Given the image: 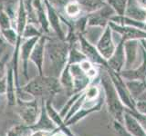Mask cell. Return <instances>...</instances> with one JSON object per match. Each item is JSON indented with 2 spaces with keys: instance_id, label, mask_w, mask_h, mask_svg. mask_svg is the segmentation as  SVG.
I'll return each mask as SVG.
<instances>
[{
  "instance_id": "1",
  "label": "cell",
  "mask_w": 146,
  "mask_h": 136,
  "mask_svg": "<svg viewBox=\"0 0 146 136\" xmlns=\"http://www.w3.org/2000/svg\"><path fill=\"white\" fill-rule=\"evenodd\" d=\"M70 47L61 39L47 37L45 44L43 75L59 78L68 63Z\"/></svg>"
},
{
  "instance_id": "2",
  "label": "cell",
  "mask_w": 146,
  "mask_h": 136,
  "mask_svg": "<svg viewBox=\"0 0 146 136\" xmlns=\"http://www.w3.org/2000/svg\"><path fill=\"white\" fill-rule=\"evenodd\" d=\"M100 84L104 91V101L107 104L108 112L113 120L123 124L125 106L122 104L111 76L107 73H104L100 76Z\"/></svg>"
},
{
  "instance_id": "3",
  "label": "cell",
  "mask_w": 146,
  "mask_h": 136,
  "mask_svg": "<svg viewBox=\"0 0 146 136\" xmlns=\"http://www.w3.org/2000/svg\"><path fill=\"white\" fill-rule=\"evenodd\" d=\"M62 86L58 78L39 75L38 77L30 80L21 89L33 97L44 95H55L61 90Z\"/></svg>"
},
{
  "instance_id": "4",
  "label": "cell",
  "mask_w": 146,
  "mask_h": 136,
  "mask_svg": "<svg viewBox=\"0 0 146 136\" xmlns=\"http://www.w3.org/2000/svg\"><path fill=\"white\" fill-rule=\"evenodd\" d=\"M97 50L105 60H109L115 51V44L113 41V36L111 35V28L110 26L102 33L100 38L97 42Z\"/></svg>"
},
{
  "instance_id": "5",
  "label": "cell",
  "mask_w": 146,
  "mask_h": 136,
  "mask_svg": "<svg viewBox=\"0 0 146 136\" xmlns=\"http://www.w3.org/2000/svg\"><path fill=\"white\" fill-rule=\"evenodd\" d=\"M45 7H46V11H47V16H48V20L50 29L54 31V33L56 34L58 38L64 40L65 39V34L61 27V16L59 15V13L53 7L44 0Z\"/></svg>"
},
{
  "instance_id": "6",
  "label": "cell",
  "mask_w": 146,
  "mask_h": 136,
  "mask_svg": "<svg viewBox=\"0 0 146 136\" xmlns=\"http://www.w3.org/2000/svg\"><path fill=\"white\" fill-rule=\"evenodd\" d=\"M29 127L33 131V133H35V131H48V133H53V131H57V126L55 125L53 121L48 116L47 110H46V105L44 102L42 103V105H41L38 121L36 122V124Z\"/></svg>"
},
{
  "instance_id": "7",
  "label": "cell",
  "mask_w": 146,
  "mask_h": 136,
  "mask_svg": "<svg viewBox=\"0 0 146 136\" xmlns=\"http://www.w3.org/2000/svg\"><path fill=\"white\" fill-rule=\"evenodd\" d=\"M79 42H80V50L87 59H89L90 61L93 63L106 65L105 59L100 56V54L99 53L97 48H95L94 45L92 44H90L83 35L79 36Z\"/></svg>"
},
{
  "instance_id": "8",
  "label": "cell",
  "mask_w": 146,
  "mask_h": 136,
  "mask_svg": "<svg viewBox=\"0 0 146 136\" xmlns=\"http://www.w3.org/2000/svg\"><path fill=\"white\" fill-rule=\"evenodd\" d=\"M34 102V101H33ZM33 102L22 103L19 115L24 124L27 126H31L38 121L40 111L38 108V104Z\"/></svg>"
},
{
  "instance_id": "9",
  "label": "cell",
  "mask_w": 146,
  "mask_h": 136,
  "mask_svg": "<svg viewBox=\"0 0 146 136\" xmlns=\"http://www.w3.org/2000/svg\"><path fill=\"white\" fill-rule=\"evenodd\" d=\"M47 40V36L45 35H41L36 43L30 54L29 60L34 63L38 68L39 75H43V63H44V54H45V44Z\"/></svg>"
},
{
  "instance_id": "10",
  "label": "cell",
  "mask_w": 146,
  "mask_h": 136,
  "mask_svg": "<svg viewBox=\"0 0 146 136\" xmlns=\"http://www.w3.org/2000/svg\"><path fill=\"white\" fill-rule=\"evenodd\" d=\"M38 38L39 37L25 39V42H23V44H21L19 48V56L22 62V72L27 79H29V75H27L29 71H27V68H29V61L30 59V54L36 43L38 42Z\"/></svg>"
},
{
  "instance_id": "11",
  "label": "cell",
  "mask_w": 146,
  "mask_h": 136,
  "mask_svg": "<svg viewBox=\"0 0 146 136\" xmlns=\"http://www.w3.org/2000/svg\"><path fill=\"white\" fill-rule=\"evenodd\" d=\"M124 83L135 103L137 102L146 101V84L144 82L141 80H128Z\"/></svg>"
},
{
  "instance_id": "12",
  "label": "cell",
  "mask_w": 146,
  "mask_h": 136,
  "mask_svg": "<svg viewBox=\"0 0 146 136\" xmlns=\"http://www.w3.org/2000/svg\"><path fill=\"white\" fill-rule=\"evenodd\" d=\"M45 105H46V110H47L48 116L50 117V119L53 121L55 125L57 126V129L59 131L63 133L66 136H75L71 133V131L68 128V126L66 125L65 121H64V119L60 116L59 112H57L56 109L53 107L51 101L48 100V101L45 103Z\"/></svg>"
},
{
  "instance_id": "13",
  "label": "cell",
  "mask_w": 146,
  "mask_h": 136,
  "mask_svg": "<svg viewBox=\"0 0 146 136\" xmlns=\"http://www.w3.org/2000/svg\"><path fill=\"white\" fill-rule=\"evenodd\" d=\"M123 126L133 136H146V131L141 124L138 119L131 112L125 110L123 115Z\"/></svg>"
},
{
  "instance_id": "14",
  "label": "cell",
  "mask_w": 146,
  "mask_h": 136,
  "mask_svg": "<svg viewBox=\"0 0 146 136\" xmlns=\"http://www.w3.org/2000/svg\"><path fill=\"white\" fill-rule=\"evenodd\" d=\"M125 65V56H124V48H123V42L118 44L111 57L108 60V66L110 70L120 74L122 68Z\"/></svg>"
},
{
  "instance_id": "15",
  "label": "cell",
  "mask_w": 146,
  "mask_h": 136,
  "mask_svg": "<svg viewBox=\"0 0 146 136\" xmlns=\"http://www.w3.org/2000/svg\"><path fill=\"white\" fill-rule=\"evenodd\" d=\"M110 26L113 30L117 31L118 33L122 35L123 39H131V40H136L141 38H146V32L143 31V29L137 28V27L132 26H126L122 27L120 26H115L112 23H110Z\"/></svg>"
},
{
  "instance_id": "16",
  "label": "cell",
  "mask_w": 146,
  "mask_h": 136,
  "mask_svg": "<svg viewBox=\"0 0 146 136\" xmlns=\"http://www.w3.org/2000/svg\"><path fill=\"white\" fill-rule=\"evenodd\" d=\"M17 84L15 82V75H14V69L10 66L7 68V100L8 105L13 106L17 103Z\"/></svg>"
},
{
  "instance_id": "17",
  "label": "cell",
  "mask_w": 146,
  "mask_h": 136,
  "mask_svg": "<svg viewBox=\"0 0 146 136\" xmlns=\"http://www.w3.org/2000/svg\"><path fill=\"white\" fill-rule=\"evenodd\" d=\"M125 66L124 70L134 69L137 61V42L136 40H130L125 44Z\"/></svg>"
},
{
  "instance_id": "18",
  "label": "cell",
  "mask_w": 146,
  "mask_h": 136,
  "mask_svg": "<svg viewBox=\"0 0 146 136\" xmlns=\"http://www.w3.org/2000/svg\"><path fill=\"white\" fill-rule=\"evenodd\" d=\"M124 15L131 19L140 22H146V11L143 8H141L136 2L134 3L132 1H129L127 3Z\"/></svg>"
},
{
  "instance_id": "19",
  "label": "cell",
  "mask_w": 146,
  "mask_h": 136,
  "mask_svg": "<svg viewBox=\"0 0 146 136\" xmlns=\"http://www.w3.org/2000/svg\"><path fill=\"white\" fill-rule=\"evenodd\" d=\"M120 75L121 77L127 80H141L146 78V56H144L143 62L139 67H136L135 69L123 70L121 71Z\"/></svg>"
},
{
  "instance_id": "20",
  "label": "cell",
  "mask_w": 146,
  "mask_h": 136,
  "mask_svg": "<svg viewBox=\"0 0 146 136\" xmlns=\"http://www.w3.org/2000/svg\"><path fill=\"white\" fill-rule=\"evenodd\" d=\"M103 104H100V105L93 107V108H85V107H81L79 111H78L74 115H73L71 118H70L67 122H66V125L70 127L72 124H77L78 122H80V120H82L83 118H85L86 116H88L90 113H92L94 112H98L100 109L102 108Z\"/></svg>"
},
{
  "instance_id": "21",
  "label": "cell",
  "mask_w": 146,
  "mask_h": 136,
  "mask_svg": "<svg viewBox=\"0 0 146 136\" xmlns=\"http://www.w3.org/2000/svg\"><path fill=\"white\" fill-rule=\"evenodd\" d=\"M86 12H95L106 5L104 0H75Z\"/></svg>"
},
{
  "instance_id": "22",
  "label": "cell",
  "mask_w": 146,
  "mask_h": 136,
  "mask_svg": "<svg viewBox=\"0 0 146 136\" xmlns=\"http://www.w3.org/2000/svg\"><path fill=\"white\" fill-rule=\"evenodd\" d=\"M82 11V9L80 7V6L79 5L77 1H73V0H70L67 5L64 7V10L63 13L68 17H70V18H76V17H79L80 16V13Z\"/></svg>"
},
{
  "instance_id": "23",
  "label": "cell",
  "mask_w": 146,
  "mask_h": 136,
  "mask_svg": "<svg viewBox=\"0 0 146 136\" xmlns=\"http://www.w3.org/2000/svg\"><path fill=\"white\" fill-rule=\"evenodd\" d=\"M43 32L41 31L40 27L35 24H31V23H27L24 32H23L22 37L23 39H29V38H35V37H40L43 35Z\"/></svg>"
},
{
  "instance_id": "24",
  "label": "cell",
  "mask_w": 146,
  "mask_h": 136,
  "mask_svg": "<svg viewBox=\"0 0 146 136\" xmlns=\"http://www.w3.org/2000/svg\"><path fill=\"white\" fill-rule=\"evenodd\" d=\"M0 35H1V37L6 41L7 44L13 45L14 47L16 46V44L17 43V30L14 28V27L7 29V30L0 31Z\"/></svg>"
},
{
  "instance_id": "25",
  "label": "cell",
  "mask_w": 146,
  "mask_h": 136,
  "mask_svg": "<svg viewBox=\"0 0 146 136\" xmlns=\"http://www.w3.org/2000/svg\"><path fill=\"white\" fill-rule=\"evenodd\" d=\"M33 133V131L27 125H17L7 131V136H29Z\"/></svg>"
},
{
  "instance_id": "26",
  "label": "cell",
  "mask_w": 146,
  "mask_h": 136,
  "mask_svg": "<svg viewBox=\"0 0 146 136\" xmlns=\"http://www.w3.org/2000/svg\"><path fill=\"white\" fill-rule=\"evenodd\" d=\"M103 33V27L100 26H90V29H88V33H87V40L89 41L90 44H96L97 41L100 38Z\"/></svg>"
},
{
  "instance_id": "27",
  "label": "cell",
  "mask_w": 146,
  "mask_h": 136,
  "mask_svg": "<svg viewBox=\"0 0 146 136\" xmlns=\"http://www.w3.org/2000/svg\"><path fill=\"white\" fill-rule=\"evenodd\" d=\"M107 2L118 16H124L128 0H107Z\"/></svg>"
},
{
  "instance_id": "28",
  "label": "cell",
  "mask_w": 146,
  "mask_h": 136,
  "mask_svg": "<svg viewBox=\"0 0 146 136\" xmlns=\"http://www.w3.org/2000/svg\"><path fill=\"white\" fill-rule=\"evenodd\" d=\"M100 89L98 87L97 85L91 84L89 85L84 90V95H85V100L87 101H94L97 100L100 96Z\"/></svg>"
},
{
  "instance_id": "29",
  "label": "cell",
  "mask_w": 146,
  "mask_h": 136,
  "mask_svg": "<svg viewBox=\"0 0 146 136\" xmlns=\"http://www.w3.org/2000/svg\"><path fill=\"white\" fill-rule=\"evenodd\" d=\"M83 92L84 91H82V92H80V93H77V94H72L71 96H70V98L68 100V101L66 102V103L64 104V106L59 110V114H60V116L63 118H65L66 117V115L68 114V111L70 110V108L72 107V105L74 104V103L77 101V99L79 98L80 95L83 94Z\"/></svg>"
},
{
  "instance_id": "30",
  "label": "cell",
  "mask_w": 146,
  "mask_h": 136,
  "mask_svg": "<svg viewBox=\"0 0 146 136\" xmlns=\"http://www.w3.org/2000/svg\"><path fill=\"white\" fill-rule=\"evenodd\" d=\"M12 27H14L13 21L11 20V18L9 17L7 14L5 12L3 9H1V10H0V31L7 30L9 28H12ZM14 28H15V27H14Z\"/></svg>"
},
{
  "instance_id": "31",
  "label": "cell",
  "mask_w": 146,
  "mask_h": 136,
  "mask_svg": "<svg viewBox=\"0 0 146 136\" xmlns=\"http://www.w3.org/2000/svg\"><path fill=\"white\" fill-rule=\"evenodd\" d=\"M84 101H85V95H84V92H83V94H82L77 99V101L72 105V107L70 108V110L68 111V114L66 115V117L64 118V121H65V122L68 119H70V118H71L73 115H74L78 111L80 110V109L81 108V106H82V104H83Z\"/></svg>"
},
{
  "instance_id": "32",
  "label": "cell",
  "mask_w": 146,
  "mask_h": 136,
  "mask_svg": "<svg viewBox=\"0 0 146 136\" xmlns=\"http://www.w3.org/2000/svg\"><path fill=\"white\" fill-rule=\"evenodd\" d=\"M112 127L114 131H115V133L117 134V136H133L125 129V127L123 126L122 124H121V122H119L115 120H113Z\"/></svg>"
},
{
  "instance_id": "33",
  "label": "cell",
  "mask_w": 146,
  "mask_h": 136,
  "mask_svg": "<svg viewBox=\"0 0 146 136\" xmlns=\"http://www.w3.org/2000/svg\"><path fill=\"white\" fill-rule=\"evenodd\" d=\"M50 6L53 7L59 13L64 10V7L70 0H46Z\"/></svg>"
},
{
  "instance_id": "34",
  "label": "cell",
  "mask_w": 146,
  "mask_h": 136,
  "mask_svg": "<svg viewBox=\"0 0 146 136\" xmlns=\"http://www.w3.org/2000/svg\"><path fill=\"white\" fill-rule=\"evenodd\" d=\"M8 59V54H6L5 56L0 59V80L7 76V61Z\"/></svg>"
},
{
  "instance_id": "35",
  "label": "cell",
  "mask_w": 146,
  "mask_h": 136,
  "mask_svg": "<svg viewBox=\"0 0 146 136\" xmlns=\"http://www.w3.org/2000/svg\"><path fill=\"white\" fill-rule=\"evenodd\" d=\"M135 108H136V111L138 112L146 115V101L137 102L135 103Z\"/></svg>"
},
{
  "instance_id": "36",
  "label": "cell",
  "mask_w": 146,
  "mask_h": 136,
  "mask_svg": "<svg viewBox=\"0 0 146 136\" xmlns=\"http://www.w3.org/2000/svg\"><path fill=\"white\" fill-rule=\"evenodd\" d=\"M7 43L0 35V59L7 54Z\"/></svg>"
},
{
  "instance_id": "37",
  "label": "cell",
  "mask_w": 146,
  "mask_h": 136,
  "mask_svg": "<svg viewBox=\"0 0 146 136\" xmlns=\"http://www.w3.org/2000/svg\"><path fill=\"white\" fill-rule=\"evenodd\" d=\"M80 68L82 70H83L85 73L87 72V71H89L90 68H92V65H91V63H90V62L88 60V59H85V60H83V61H81L80 63Z\"/></svg>"
},
{
  "instance_id": "38",
  "label": "cell",
  "mask_w": 146,
  "mask_h": 136,
  "mask_svg": "<svg viewBox=\"0 0 146 136\" xmlns=\"http://www.w3.org/2000/svg\"><path fill=\"white\" fill-rule=\"evenodd\" d=\"M7 93V76L0 80V95L6 94Z\"/></svg>"
},
{
  "instance_id": "39",
  "label": "cell",
  "mask_w": 146,
  "mask_h": 136,
  "mask_svg": "<svg viewBox=\"0 0 146 136\" xmlns=\"http://www.w3.org/2000/svg\"><path fill=\"white\" fill-rule=\"evenodd\" d=\"M136 3L139 5L141 8H146V0H136Z\"/></svg>"
},
{
  "instance_id": "40",
  "label": "cell",
  "mask_w": 146,
  "mask_h": 136,
  "mask_svg": "<svg viewBox=\"0 0 146 136\" xmlns=\"http://www.w3.org/2000/svg\"><path fill=\"white\" fill-rule=\"evenodd\" d=\"M50 136H66V135L64 134L63 133H61V131H59L58 130H57L56 131H54V133Z\"/></svg>"
}]
</instances>
